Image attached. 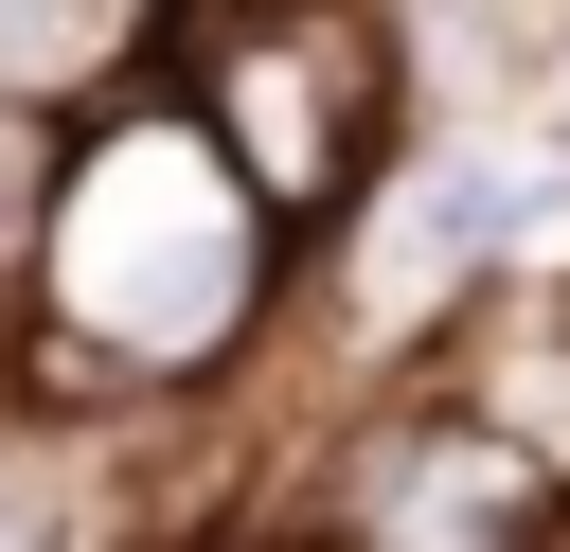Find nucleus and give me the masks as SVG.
<instances>
[{"label":"nucleus","mask_w":570,"mask_h":552,"mask_svg":"<svg viewBox=\"0 0 570 552\" xmlns=\"http://www.w3.org/2000/svg\"><path fill=\"white\" fill-rule=\"evenodd\" d=\"M285 303H303V249L232 196V160H214L160 89H125V107H89V125H71L53 249H36V338H18L0 410L125 445V427H160V410L232 392V374L267 356V321H285Z\"/></svg>","instance_id":"f257e3e1"},{"label":"nucleus","mask_w":570,"mask_h":552,"mask_svg":"<svg viewBox=\"0 0 570 552\" xmlns=\"http://www.w3.org/2000/svg\"><path fill=\"white\" fill-rule=\"evenodd\" d=\"M214 160H232V196L321 267L356 214H374V178L428 142V107H410V18L392 0H160V71H142Z\"/></svg>","instance_id":"f03ea898"},{"label":"nucleus","mask_w":570,"mask_h":552,"mask_svg":"<svg viewBox=\"0 0 570 552\" xmlns=\"http://www.w3.org/2000/svg\"><path fill=\"white\" fill-rule=\"evenodd\" d=\"M534 178H552V142H481V125H428L392 178H374V214L303 267V303H321V338L356 356V374H445L499 303H517V231H534Z\"/></svg>","instance_id":"7ed1b4c3"},{"label":"nucleus","mask_w":570,"mask_h":552,"mask_svg":"<svg viewBox=\"0 0 570 552\" xmlns=\"http://www.w3.org/2000/svg\"><path fill=\"white\" fill-rule=\"evenodd\" d=\"M303 552H570V499L445 392V374H374L321 445H303V499L267 516Z\"/></svg>","instance_id":"20e7f679"},{"label":"nucleus","mask_w":570,"mask_h":552,"mask_svg":"<svg viewBox=\"0 0 570 552\" xmlns=\"http://www.w3.org/2000/svg\"><path fill=\"white\" fill-rule=\"evenodd\" d=\"M445 392H463V410H481V427L570 499V285H517V303L445 356Z\"/></svg>","instance_id":"39448f33"},{"label":"nucleus","mask_w":570,"mask_h":552,"mask_svg":"<svg viewBox=\"0 0 570 552\" xmlns=\"http://www.w3.org/2000/svg\"><path fill=\"white\" fill-rule=\"evenodd\" d=\"M142 71H160V0H0V107L89 125V107H125Z\"/></svg>","instance_id":"423d86ee"},{"label":"nucleus","mask_w":570,"mask_h":552,"mask_svg":"<svg viewBox=\"0 0 570 552\" xmlns=\"http://www.w3.org/2000/svg\"><path fill=\"white\" fill-rule=\"evenodd\" d=\"M0 552H142V534L107 516V445H89V427L0 410Z\"/></svg>","instance_id":"0eeeda50"},{"label":"nucleus","mask_w":570,"mask_h":552,"mask_svg":"<svg viewBox=\"0 0 570 552\" xmlns=\"http://www.w3.org/2000/svg\"><path fill=\"white\" fill-rule=\"evenodd\" d=\"M53 178H71V125L53 107H0V374L36 338V249H53Z\"/></svg>","instance_id":"6e6552de"}]
</instances>
